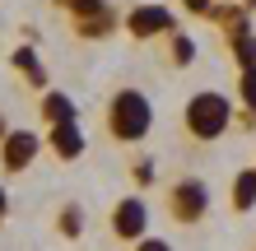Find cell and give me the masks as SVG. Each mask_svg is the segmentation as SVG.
I'll list each match as a JSON object with an SVG mask.
<instances>
[{"label": "cell", "mask_w": 256, "mask_h": 251, "mask_svg": "<svg viewBox=\"0 0 256 251\" xmlns=\"http://www.w3.org/2000/svg\"><path fill=\"white\" fill-rule=\"evenodd\" d=\"M56 233H61L66 242H80L84 238V205L80 200H66L61 214H56Z\"/></svg>", "instance_id": "7c38bea8"}, {"label": "cell", "mask_w": 256, "mask_h": 251, "mask_svg": "<svg viewBox=\"0 0 256 251\" xmlns=\"http://www.w3.org/2000/svg\"><path fill=\"white\" fill-rule=\"evenodd\" d=\"M228 205H233V214H252V210H256V168H242V172H233Z\"/></svg>", "instance_id": "8fae6325"}, {"label": "cell", "mask_w": 256, "mask_h": 251, "mask_svg": "<svg viewBox=\"0 0 256 251\" xmlns=\"http://www.w3.org/2000/svg\"><path fill=\"white\" fill-rule=\"evenodd\" d=\"M228 47H233V61H238V70L256 65V33H247V37H233Z\"/></svg>", "instance_id": "2e32d148"}, {"label": "cell", "mask_w": 256, "mask_h": 251, "mask_svg": "<svg viewBox=\"0 0 256 251\" xmlns=\"http://www.w3.org/2000/svg\"><path fill=\"white\" fill-rule=\"evenodd\" d=\"M182 5H186L191 14H210V5H214V0H182Z\"/></svg>", "instance_id": "d6986e66"}, {"label": "cell", "mask_w": 256, "mask_h": 251, "mask_svg": "<svg viewBox=\"0 0 256 251\" xmlns=\"http://www.w3.org/2000/svg\"><path fill=\"white\" fill-rule=\"evenodd\" d=\"M130 251H172V242H168V238H140Z\"/></svg>", "instance_id": "ac0fdd59"}, {"label": "cell", "mask_w": 256, "mask_h": 251, "mask_svg": "<svg viewBox=\"0 0 256 251\" xmlns=\"http://www.w3.org/2000/svg\"><path fill=\"white\" fill-rule=\"evenodd\" d=\"M252 168H256V163H252Z\"/></svg>", "instance_id": "603a6c76"}, {"label": "cell", "mask_w": 256, "mask_h": 251, "mask_svg": "<svg viewBox=\"0 0 256 251\" xmlns=\"http://www.w3.org/2000/svg\"><path fill=\"white\" fill-rule=\"evenodd\" d=\"M42 144H47V149L61 158V163H80V158H84V149H88V140H84L80 121H74V126H47Z\"/></svg>", "instance_id": "52a82bcc"}, {"label": "cell", "mask_w": 256, "mask_h": 251, "mask_svg": "<svg viewBox=\"0 0 256 251\" xmlns=\"http://www.w3.org/2000/svg\"><path fill=\"white\" fill-rule=\"evenodd\" d=\"M238 98H242V116L256 121V65L238 70Z\"/></svg>", "instance_id": "9a60e30c"}, {"label": "cell", "mask_w": 256, "mask_h": 251, "mask_svg": "<svg viewBox=\"0 0 256 251\" xmlns=\"http://www.w3.org/2000/svg\"><path fill=\"white\" fill-rule=\"evenodd\" d=\"M10 219V191H5V182H0V224Z\"/></svg>", "instance_id": "ffe728a7"}, {"label": "cell", "mask_w": 256, "mask_h": 251, "mask_svg": "<svg viewBox=\"0 0 256 251\" xmlns=\"http://www.w3.org/2000/svg\"><path fill=\"white\" fill-rule=\"evenodd\" d=\"M38 116H42V126H74L80 107L66 88H47V93H38Z\"/></svg>", "instance_id": "ba28073f"}, {"label": "cell", "mask_w": 256, "mask_h": 251, "mask_svg": "<svg viewBox=\"0 0 256 251\" xmlns=\"http://www.w3.org/2000/svg\"><path fill=\"white\" fill-rule=\"evenodd\" d=\"M168 219L177 228H196L210 219V182L205 177H177L168 186Z\"/></svg>", "instance_id": "3957f363"}, {"label": "cell", "mask_w": 256, "mask_h": 251, "mask_svg": "<svg viewBox=\"0 0 256 251\" xmlns=\"http://www.w3.org/2000/svg\"><path fill=\"white\" fill-rule=\"evenodd\" d=\"M52 9L56 14H66V19H88V14H98V9H108V0H52Z\"/></svg>", "instance_id": "5bb4252c"}, {"label": "cell", "mask_w": 256, "mask_h": 251, "mask_svg": "<svg viewBox=\"0 0 256 251\" xmlns=\"http://www.w3.org/2000/svg\"><path fill=\"white\" fill-rule=\"evenodd\" d=\"M38 154H42V135H38V130L10 126L5 144H0V172H5V177H24L28 168L38 163Z\"/></svg>", "instance_id": "8992f818"}, {"label": "cell", "mask_w": 256, "mask_h": 251, "mask_svg": "<svg viewBox=\"0 0 256 251\" xmlns=\"http://www.w3.org/2000/svg\"><path fill=\"white\" fill-rule=\"evenodd\" d=\"M122 28L135 37V42H158V37H172L177 28V9L172 5H158V0H149V5H135L122 14Z\"/></svg>", "instance_id": "277c9868"}, {"label": "cell", "mask_w": 256, "mask_h": 251, "mask_svg": "<svg viewBox=\"0 0 256 251\" xmlns=\"http://www.w3.org/2000/svg\"><path fill=\"white\" fill-rule=\"evenodd\" d=\"M252 251H256V242H252Z\"/></svg>", "instance_id": "7402d4cb"}, {"label": "cell", "mask_w": 256, "mask_h": 251, "mask_svg": "<svg viewBox=\"0 0 256 251\" xmlns=\"http://www.w3.org/2000/svg\"><path fill=\"white\" fill-rule=\"evenodd\" d=\"M10 65L28 79V88H38V93H47V88H52V75H47V65H42L38 47H24V42H19V47L10 51Z\"/></svg>", "instance_id": "9c48e42d"}, {"label": "cell", "mask_w": 256, "mask_h": 251, "mask_svg": "<svg viewBox=\"0 0 256 251\" xmlns=\"http://www.w3.org/2000/svg\"><path fill=\"white\" fill-rule=\"evenodd\" d=\"M5 135H10V116L0 112V144H5Z\"/></svg>", "instance_id": "44dd1931"}, {"label": "cell", "mask_w": 256, "mask_h": 251, "mask_svg": "<svg viewBox=\"0 0 256 251\" xmlns=\"http://www.w3.org/2000/svg\"><path fill=\"white\" fill-rule=\"evenodd\" d=\"M154 177H158V172H154V158H135V163H130V182L140 186V191L154 186Z\"/></svg>", "instance_id": "e0dca14e"}, {"label": "cell", "mask_w": 256, "mask_h": 251, "mask_svg": "<svg viewBox=\"0 0 256 251\" xmlns=\"http://www.w3.org/2000/svg\"><path fill=\"white\" fill-rule=\"evenodd\" d=\"M108 233H112L122 247H135L140 238H149V200L140 196V191H130V196H122V200L112 205Z\"/></svg>", "instance_id": "5b68a950"}, {"label": "cell", "mask_w": 256, "mask_h": 251, "mask_svg": "<svg viewBox=\"0 0 256 251\" xmlns=\"http://www.w3.org/2000/svg\"><path fill=\"white\" fill-rule=\"evenodd\" d=\"M196 37L186 33V28H177V33L168 37V61H172V70H186V65H196Z\"/></svg>", "instance_id": "4fadbf2b"}, {"label": "cell", "mask_w": 256, "mask_h": 251, "mask_svg": "<svg viewBox=\"0 0 256 251\" xmlns=\"http://www.w3.org/2000/svg\"><path fill=\"white\" fill-rule=\"evenodd\" d=\"M233 98L228 93H219V88H200V93H191L186 98V107H182V130H186V140L191 144H214L224 140L233 130Z\"/></svg>", "instance_id": "7a4b0ae2"}, {"label": "cell", "mask_w": 256, "mask_h": 251, "mask_svg": "<svg viewBox=\"0 0 256 251\" xmlns=\"http://www.w3.org/2000/svg\"><path fill=\"white\" fill-rule=\"evenodd\" d=\"M102 130L112 144H144L154 130V102L140 88H116L102 107Z\"/></svg>", "instance_id": "6da1fadb"}, {"label": "cell", "mask_w": 256, "mask_h": 251, "mask_svg": "<svg viewBox=\"0 0 256 251\" xmlns=\"http://www.w3.org/2000/svg\"><path fill=\"white\" fill-rule=\"evenodd\" d=\"M116 28H122V14L108 5V9L88 14V19H74V23H70V33L80 37V42H102V37H112Z\"/></svg>", "instance_id": "30bf717a"}]
</instances>
